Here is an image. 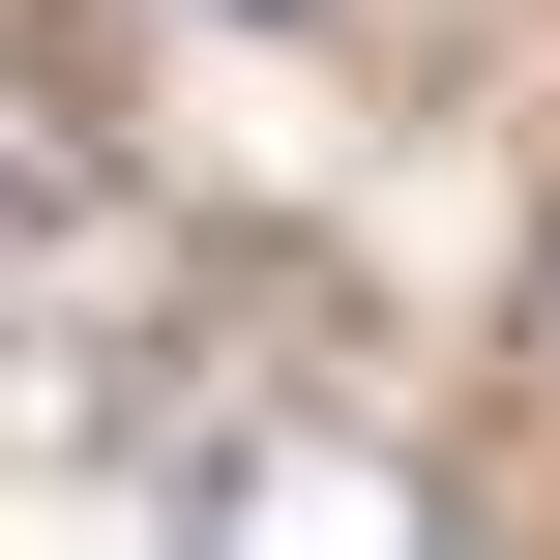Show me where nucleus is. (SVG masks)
<instances>
[{
  "label": "nucleus",
  "instance_id": "nucleus-1",
  "mask_svg": "<svg viewBox=\"0 0 560 560\" xmlns=\"http://www.w3.org/2000/svg\"><path fill=\"white\" fill-rule=\"evenodd\" d=\"M177 560H443V472L384 413H236L177 472Z\"/></svg>",
  "mask_w": 560,
  "mask_h": 560
},
{
  "label": "nucleus",
  "instance_id": "nucleus-2",
  "mask_svg": "<svg viewBox=\"0 0 560 560\" xmlns=\"http://www.w3.org/2000/svg\"><path fill=\"white\" fill-rule=\"evenodd\" d=\"M59 177H89V89H59V30L0 0V207H59Z\"/></svg>",
  "mask_w": 560,
  "mask_h": 560
}]
</instances>
